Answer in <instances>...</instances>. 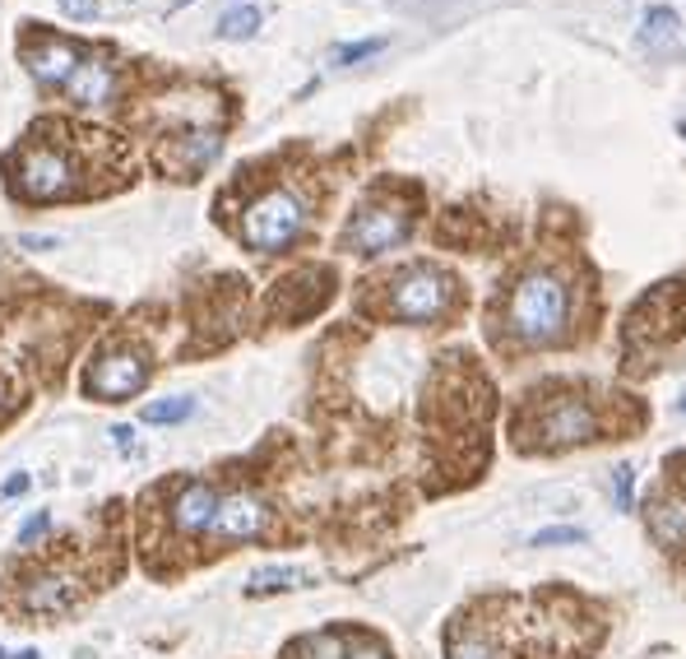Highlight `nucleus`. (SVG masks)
I'll return each mask as SVG.
<instances>
[{
    "instance_id": "nucleus-17",
    "label": "nucleus",
    "mask_w": 686,
    "mask_h": 659,
    "mask_svg": "<svg viewBox=\"0 0 686 659\" xmlns=\"http://www.w3.org/2000/svg\"><path fill=\"white\" fill-rule=\"evenodd\" d=\"M298 586H302V571L298 567H269V571H260L256 580H251L246 594L260 599V594H283V590H298Z\"/></svg>"
},
{
    "instance_id": "nucleus-28",
    "label": "nucleus",
    "mask_w": 686,
    "mask_h": 659,
    "mask_svg": "<svg viewBox=\"0 0 686 659\" xmlns=\"http://www.w3.org/2000/svg\"><path fill=\"white\" fill-rule=\"evenodd\" d=\"M112 441L121 446V451H130V446H135V428H130V423H116V428H112Z\"/></svg>"
},
{
    "instance_id": "nucleus-30",
    "label": "nucleus",
    "mask_w": 686,
    "mask_h": 659,
    "mask_svg": "<svg viewBox=\"0 0 686 659\" xmlns=\"http://www.w3.org/2000/svg\"><path fill=\"white\" fill-rule=\"evenodd\" d=\"M0 659H43L37 646H24V650H0Z\"/></svg>"
},
{
    "instance_id": "nucleus-11",
    "label": "nucleus",
    "mask_w": 686,
    "mask_h": 659,
    "mask_svg": "<svg viewBox=\"0 0 686 659\" xmlns=\"http://www.w3.org/2000/svg\"><path fill=\"white\" fill-rule=\"evenodd\" d=\"M644 530L659 548H686V493L659 488L644 507Z\"/></svg>"
},
{
    "instance_id": "nucleus-21",
    "label": "nucleus",
    "mask_w": 686,
    "mask_h": 659,
    "mask_svg": "<svg viewBox=\"0 0 686 659\" xmlns=\"http://www.w3.org/2000/svg\"><path fill=\"white\" fill-rule=\"evenodd\" d=\"M302 659H348V641L339 632H316L302 641Z\"/></svg>"
},
{
    "instance_id": "nucleus-29",
    "label": "nucleus",
    "mask_w": 686,
    "mask_h": 659,
    "mask_svg": "<svg viewBox=\"0 0 686 659\" xmlns=\"http://www.w3.org/2000/svg\"><path fill=\"white\" fill-rule=\"evenodd\" d=\"M24 488H28V474H10V478H5V488H0V497H19Z\"/></svg>"
},
{
    "instance_id": "nucleus-18",
    "label": "nucleus",
    "mask_w": 686,
    "mask_h": 659,
    "mask_svg": "<svg viewBox=\"0 0 686 659\" xmlns=\"http://www.w3.org/2000/svg\"><path fill=\"white\" fill-rule=\"evenodd\" d=\"M219 33L232 37V43H242V37H256V33H260V10H251V5L228 10V14L219 19Z\"/></svg>"
},
{
    "instance_id": "nucleus-15",
    "label": "nucleus",
    "mask_w": 686,
    "mask_h": 659,
    "mask_svg": "<svg viewBox=\"0 0 686 659\" xmlns=\"http://www.w3.org/2000/svg\"><path fill=\"white\" fill-rule=\"evenodd\" d=\"M445 659H505V655H501V646H497L487 632H478V627H464V632H455V636H450Z\"/></svg>"
},
{
    "instance_id": "nucleus-27",
    "label": "nucleus",
    "mask_w": 686,
    "mask_h": 659,
    "mask_svg": "<svg viewBox=\"0 0 686 659\" xmlns=\"http://www.w3.org/2000/svg\"><path fill=\"white\" fill-rule=\"evenodd\" d=\"M348 659H389V655L376 641H362V646H348Z\"/></svg>"
},
{
    "instance_id": "nucleus-22",
    "label": "nucleus",
    "mask_w": 686,
    "mask_h": 659,
    "mask_svg": "<svg viewBox=\"0 0 686 659\" xmlns=\"http://www.w3.org/2000/svg\"><path fill=\"white\" fill-rule=\"evenodd\" d=\"M613 507L617 511H636V470H631V464H617V470H613Z\"/></svg>"
},
{
    "instance_id": "nucleus-8",
    "label": "nucleus",
    "mask_w": 686,
    "mask_h": 659,
    "mask_svg": "<svg viewBox=\"0 0 686 659\" xmlns=\"http://www.w3.org/2000/svg\"><path fill=\"white\" fill-rule=\"evenodd\" d=\"M269 525H274L269 501L260 493H251V488H237V493H228L219 501V516H213L209 534L219 539V544H251V539L269 534Z\"/></svg>"
},
{
    "instance_id": "nucleus-26",
    "label": "nucleus",
    "mask_w": 686,
    "mask_h": 659,
    "mask_svg": "<svg viewBox=\"0 0 686 659\" xmlns=\"http://www.w3.org/2000/svg\"><path fill=\"white\" fill-rule=\"evenodd\" d=\"M19 246H28V251H51V246H61V238H51V232H43V238H37V232H24V238H19Z\"/></svg>"
},
{
    "instance_id": "nucleus-9",
    "label": "nucleus",
    "mask_w": 686,
    "mask_h": 659,
    "mask_svg": "<svg viewBox=\"0 0 686 659\" xmlns=\"http://www.w3.org/2000/svg\"><path fill=\"white\" fill-rule=\"evenodd\" d=\"M219 501H223V493L213 488V483H205V478L182 483V488L172 493V501H167L172 530L176 534H209L213 516H219Z\"/></svg>"
},
{
    "instance_id": "nucleus-19",
    "label": "nucleus",
    "mask_w": 686,
    "mask_h": 659,
    "mask_svg": "<svg viewBox=\"0 0 686 659\" xmlns=\"http://www.w3.org/2000/svg\"><path fill=\"white\" fill-rule=\"evenodd\" d=\"M528 544H534V548H571V544H590V530H580V525H543V530H534Z\"/></svg>"
},
{
    "instance_id": "nucleus-16",
    "label": "nucleus",
    "mask_w": 686,
    "mask_h": 659,
    "mask_svg": "<svg viewBox=\"0 0 686 659\" xmlns=\"http://www.w3.org/2000/svg\"><path fill=\"white\" fill-rule=\"evenodd\" d=\"M195 414V400L190 395H176V400H153V404H144V423L149 428H167V423H186Z\"/></svg>"
},
{
    "instance_id": "nucleus-4",
    "label": "nucleus",
    "mask_w": 686,
    "mask_h": 659,
    "mask_svg": "<svg viewBox=\"0 0 686 659\" xmlns=\"http://www.w3.org/2000/svg\"><path fill=\"white\" fill-rule=\"evenodd\" d=\"M408 232H414V215H408L404 205L371 200V205H362L358 215L348 219L344 246L352 251V256H385V251H395V246L408 242Z\"/></svg>"
},
{
    "instance_id": "nucleus-1",
    "label": "nucleus",
    "mask_w": 686,
    "mask_h": 659,
    "mask_svg": "<svg viewBox=\"0 0 686 659\" xmlns=\"http://www.w3.org/2000/svg\"><path fill=\"white\" fill-rule=\"evenodd\" d=\"M505 330L524 348H547L571 330V284L553 269H528L505 302Z\"/></svg>"
},
{
    "instance_id": "nucleus-25",
    "label": "nucleus",
    "mask_w": 686,
    "mask_h": 659,
    "mask_svg": "<svg viewBox=\"0 0 686 659\" xmlns=\"http://www.w3.org/2000/svg\"><path fill=\"white\" fill-rule=\"evenodd\" d=\"M61 10L70 19H80V24H93V19H97V0H61Z\"/></svg>"
},
{
    "instance_id": "nucleus-14",
    "label": "nucleus",
    "mask_w": 686,
    "mask_h": 659,
    "mask_svg": "<svg viewBox=\"0 0 686 659\" xmlns=\"http://www.w3.org/2000/svg\"><path fill=\"white\" fill-rule=\"evenodd\" d=\"M223 153V135L219 130H190L186 140H176V177H186V172H200L209 167L213 159Z\"/></svg>"
},
{
    "instance_id": "nucleus-12",
    "label": "nucleus",
    "mask_w": 686,
    "mask_h": 659,
    "mask_svg": "<svg viewBox=\"0 0 686 659\" xmlns=\"http://www.w3.org/2000/svg\"><path fill=\"white\" fill-rule=\"evenodd\" d=\"M24 66H28V74H33L37 84H61L66 89L74 66H80V51H74L66 37H43L37 47L24 51Z\"/></svg>"
},
{
    "instance_id": "nucleus-31",
    "label": "nucleus",
    "mask_w": 686,
    "mask_h": 659,
    "mask_svg": "<svg viewBox=\"0 0 686 659\" xmlns=\"http://www.w3.org/2000/svg\"><path fill=\"white\" fill-rule=\"evenodd\" d=\"M677 409H682V414H686V391H682V400H677Z\"/></svg>"
},
{
    "instance_id": "nucleus-2",
    "label": "nucleus",
    "mask_w": 686,
    "mask_h": 659,
    "mask_svg": "<svg viewBox=\"0 0 686 659\" xmlns=\"http://www.w3.org/2000/svg\"><path fill=\"white\" fill-rule=\"evenodd\" d=\"M306 223H311V205L292 186H274L260 200H251V209L242 215V242L251 251H283L302 238Z\"/></svg>"
},
{
    "instance_id": "nucleus-20",
    "label": "nucleus",
    "mask_w": 686,
    "mask_h": 659,
    "mask_svg": "<svg viewBox=\"0 0 686 659\" xmlns=\"http://www.w3.org/2000/svg\"><path fill=\"white\" fill-rule=\"evenodd\" d=\"M677 33V10L668 5H654V10H644V28H640V43H663V37H673Z\"/></svg>"
},
{
    "instance_id": "nucleus-23",
    "label": "nucleus",
    "mask_w": 686,
    "mask_h": 659,
    "mask_svg": "<svg viewBox=\"0 0 686 659\" xmlns=\"http://www.w3.org/2000/svg\"><path fill=\"white\" fill-rule=\"evenodd\" d=\"M376 51H385V37H362V43H348V47L335 51V66H358V61H367V56H376Z\"/></svg>"
},
{
    "instance_id": "nucleus-13",
    "label": "nucleus",
    "mask_w": 686,
    "mask_h": 659,
    "mask_svg": "<svg viewBox=\"0 0 686 659\" xmlns=\"http://www.w3.org/2000/svg\"><path fill=\"white\" fill-rule=\"evenodd\" d=\"M80 599V580L66 571H33L24 586V609L33 613H66Z\"/></svg>"
},
{
    "instance_id": "nucleus-7",
    "label": "nucleus",
    "mask_w": 686,
    "mask_h": 659,
    "mask_svg": "<svg viewBox=\"0 0 686 659\" xmlns=\"http://www.w3.org/2000/svg\"><path fill=\"white\" fill-rule=\"evenodd\" d=\"M70 182H74V163L51 144L28 149L14 167V190L24 200H61L70 190Z\"/></svg>"
},
{
    "instance_id": "nucleus-24",
    "label": "nucleus",
    "mask_w": 686,
    "mask_h": 659,
    "mask_svg": "<svg viewBox=\"0 0 686 659\" xmlns=\"http://www.w3.org/2000/svg\"><path fill=\"white\" fill-rule=\"evenodd\" d=\"M47 530H51V511H33L19 525V544H37V539H47Z\"/></svg>"
},
{
    "instance_id": "nucleus-3",
    "label": "nucleus",
    "mask_w": 686,
    "mask_h": 659,
    "mask_svg": "<svg viewBox=\"0 0 686 659\" xmlns=\"http://www.w3.org/2000/svg\"><path fill=\"white\" fill-rule=\"evenodd\" d=\"M455 307V279L437 265H408L389 284V316L404 325H431Z\"/></svg>"
},
{
    "instance_id": "nucleus-5",
    "label": "nucleus",
    "mask_w": 686,
    "mask_h": 659,
    "mask_svg": "<svg viewBox=\"0 0 686 659\" xmlns=\"http://www.w3.org/2000/svg\"><path fill=\"white\" fill-rule=\"evenodd\" d=\"M534 432H538V446H547V451H566V446L594 441V437L603 432V423H598V414H594L590 400H580V395H557L553 404H543Z\"/></svg>"
},
{
    "instance_id": "nucleus-6",
    "label": "nucleus",
    "mask_w": 686,
    "mask_h": 659,
    "mask_svg": "<svg viewBox=\"0 0 686 659\" xmlns=\"http://www.w3.org/2000/svg\"><path fill=\"white\" fill-rule=\"evenodd\" d=\"M144 381H149L144 354H135V348H107L84 372V391L93 400H130L144 391Z\"/></svg>"
},
{
    "instance_id": "nucleus-10",
    "label": "nucleus",
    "mask_w": 686,
    "mask_h": 659,
    "mask_svg": "<svg viewBox=\"0 0 686 659\" xmlns=\"http://www.w3.org/2000/svg\"><path fill=\"white\" fill-rule=\"evenodd\" d=\"M116 93V70H112V56L107 51H89L80 56V66L66 80V99L80 103V107H97V103H112Z\"/></svg>"
}]
</instances>
